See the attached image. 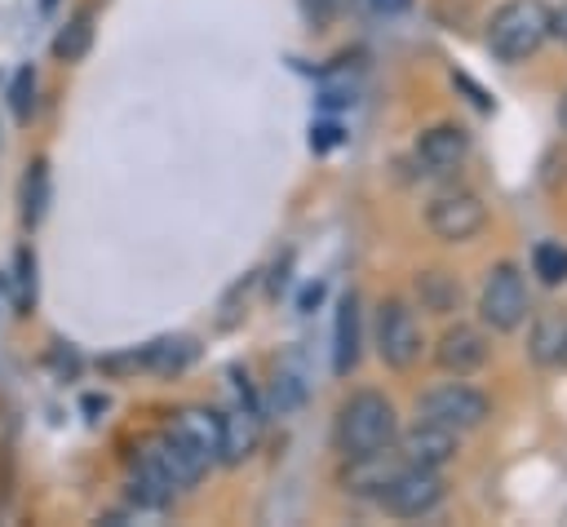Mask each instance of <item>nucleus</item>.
<instances>
[{
  "label": "nucleus",
  "mask_w": 567,
  "mask_h": 527,
  "mask_svg": "<svg viewBox=\"0 0 567 527\" xmlns=\"http://www.w3.org/2000/svg\"><path fill=\"white\" fill-rule=\"evenodd\" d=\"M434 359H439L443 372L470 376V372H478V368L487 363V337H483L478 328H470V323H456V328H447V332L439 337Z\"/></svg>",
  "instance_id": "11"
},
{
  "label": "nucleus",
  "mask_w": 567,
  "mask_h": 527,
  "mask_svg": "<svg viewBox=\"0 0 567 527\" xmlns=\"http://www.w3.org/2000/svg\"><path fill=\"white\" fill-rule=\"evenodd\" d=\"M483 221H487V208H483V199H478L474 190H443V195H434L430 208H425V226H430L443 244H465V239H474V235L483 230Z\"/></svg>",
  "instance_id": "6"
},
{
  "label": "nucleus",
  "mask_w": 567,
  "mask_h": 527,
  "mask_svg": "<svg viewBox=\"0 0 567 527\" xmlns=\"http://www.w3.org/2000/svg\"><path fill=\"white\" fill-rule=\"evenodd\" d=\"M399 438V456L403 465H421V469H443L452 456H456V434L447 425H434V421H416L412 430L394 434Z\"/></svg>",
  "instance_id": "10"
},
{
  "label": "nucleus",
  "mask_w": 567,
  "mask_h": 527,
  "mask_svg": "<svg viewBox=\"0 0 567 527\" xmlns=\"http://www.w3.org/2000/svg\"><path fill=\"white\" fill-rule=\"evenodd\" d=\"M532 275H536L545 288L567 283V244H558V239L536 244V248H532Z\"/></svg>",
  "instance_id": "18"
},
{
  "label": "nucleus",
  "mask_w": 567,
  "mask_h": 527,
  "mask_svg": "<svg viewBox=\"0 0 567 527\" xmlns=\"http://www.w3.org/2000/svg\"><path fill=\"white\" fill-rule=\"evenodd\" d=\"M416 297H421L425 310H434V314H452V310L461 306V283H456L447 270H425V275L416 279Z\"/></svg>",
  "instance_id": "16"
},
{
  "label": "nucleus",
  "mask_w": 567,
  "mask_h": 527,
  "mask_svg": "<svg viewBox=\"0 0 567 527\" xmlns=\"http://www.w3.org/2000/svg\"><path fill=\"white\" fill-rule=\"evenodd\" d=\"M439 500H443V478L439 469H421V465H399V474L381 487V505L399 518H425Z\"/></svg>",
  "instance_id": "7"
},
{
  "label": "nucleus",
  "mask_w": 567,
  "mask_h": 527,
  "mask_svg": "<svg viewBox=\"0 0 567 527\" xmlns=\"http://www.w3.org/2000/svg\"><path fill=\"white\" fill-rule=\"evenodd\" d=\"M89 44H93V13L80 9V13L53 35V58H58V62H80V58L89 53Z\"/></svg>",
  "instance_id": "17"
},
{
  "label": "nucleus",
  "mask_w": 567,
  "mask_h": 527,
  "mask_svg": "<svg viewBox=\"0 0 567 527\" xmlns=\"http://www.w3.org/2000/svg\"><path fill=\"white\" fill-rule=\"evenodd\" d=\"M137 456H146V461L168 478V487H173V492H190V487L208 474V465H213V461H208V456H199L190 443H182L173 430H164V434L146 438Z\"/></svg>",
  "instance_id": "8"
},
{
  "label": "nucleus",
  "mask_w": 567,
  "mask_h": 527,
  "mask_svg": "<svg viewBox=\"0 0 567 527\" xmlns=\"http://www.w3.org/2000/svg\"><path fill=\"white\" fill-rule=\"evenodd\" d=\"M44 199H49V164L35 159L31 173H27V182H22V221L27 226H35L44 217Z\"/></svg>",
  "instance_id": "19"
},
{
  "label": "nucleus",
  "mask_w": 567,
  "mask_h": 527,
  "mask_svg": "<svg viewBox=\"0 0 567 527\" xmlns=\"http://www.w3.org/2000/svg\"><path fill=\"white\" fill-rule=\"evenodd\" d=\"M408 0H377V9H385V13H394V9H403Z\"/></svg>",
  "instance_id": "25"
},
{
  "label": "nucleus",
  "mask_w": 567,
  "mask_h": 527,
  "mask_svg": "<svg viewBox=\"0 0 567 527\" xmlns=\"http://www.w3.org/2000/svg\"><path fill=\"white\" fill-rule=\"evenodd\" d=\"M549 35V9L540 0H505L487 22V49L501 62L532 58Z\"/></svg>",
  "instance_id": "2"
},
{
  "label": "nucleus",
  "mask_w": 567,
  "mask_h": 527,
  "mask_svg": "<svg viewBox=\"0 0 567 527\" xmlns=\"http://www.w3.org/2000/svg\"><path fill=\"white\" fill-rule=\"evenodd\" d=\"M478 314L492 332H514L527 319V288H523L518 266L501 261L496 270H487L483 292H478Z\"/></svg>",
  "instance_id": "4"
},
{
  "label": "nucleus",
  "mask_w": 567,
  "mask_h": 527,
  "mask_svg": "<svg viewBox=\"0 0 567 527\" xmlns=\"http://www.w3.org/2000/svg\"><path fill=\"white\" fill-rule=\"evenodd\" d=\"M558 128L567 133V93H563V102H558Z\"/></svg>",
  "instance_id": "26"
},
{
  "label": "nucleus",
  "mask_w": 567,
  "mask_h": 527,
  "mask_svg": "<svg viewBox=\"0 0 567 527\" xmlns=\"http://www.w3.org/2000/svg\"><path fill=\"white\" fill-rule=\"evenodd\" d=\"M195 354H199L195 337H155V341L137 345L142 372H151V376H177L182 368H190Z\"/></svg>",
  "instance_id": "14"
},
{
  "label": "nucleus",
  "mask_w": 567,
  "mask_h": 527,
  "mask_svg": "<svg viewBox=\"0 0 567 527\" xmlns=\"http://www.w3.org/2000/svg\"><path fill=\"white\" fill-rule=\"evenodd\" d=\"M337 142H341V124H332V120L310 124V151H332Z\"/></svg>",
  "instance_id": "22"
},
{
  "label": "nucleus",
  "mask_w": 567,
  "mask_h": 527,
  "mask_svg": "<svg viewBox=\"0 0 567 527\" xmlns=\"http://www.w3.org/2000/svg\"><path fill=\"white\" fill-rule=\"evenodd\" d=\"M319 297H323V283H310V288L301 292V301H297V306H301V310H315V306H319Z\"/></svg>",
  "instance_id": "23"
},
{
  "label": "nucleus",
  "mask_w": 567,
  "mask_h": 527,
  "mask_svg": "<svg viewBox=\"0 0 567 527\" xmlns=\"http://www.w3.org/2000/svg\"><path fill=\"white\" fill-rule=\"evenodd\" d=\"M168 430H173L182 443H190L199 456L217 461V452H221V412L190 403V407H177V412H173V425H168Z\"/></svg>",
  "instance_id": "13"
},
{
  "label": "nucleus",
  "mask_w": 567,
  "mask_h": 527,
  "mask_svg": "<svg viewBox=\"0 0 567 527\" xmlns=\"http://www.w3.org/2000/svg\"><path fill=\"white\" fill-rule=\"evenodd\" d=\"M558 363H563V368H567V341H563V354H558Z\"/></svg>",
  "instance_id": "28"
},
{
  "label": "nucleus",
  "mask_w": 567,
  "mask_h": 527,
  "mask_svg": "<svg viewBox=\"0 0 567 527\" xmlns=\"http://www.w3.org/2000/svg\"><path fill=\"white\" fill-rule=\"evenodd\" d=\"M549 35H558V40H567V9H558V13H549Z\"/></svg>",
  "instance_id": "24"
},
{
  "label": "nucleus",
  "mask_w": 567,
  "mask_h": 527,
  "mask_svg": "<svg viewBox=\"0 0 567 527\" xmlns=\"http://www.w3.org/2000/svg\"><path fill=\"white\" fill-rule=\"evenodd\" d=\"M416 412H421V421H434V425H447L452 434H465V430H478L492 416V403L474 385L447 381V385L425 390L421 403H416Z\"/></svg>",
  "instance_id": "3"
},
{
  "label": "nucleus",
  "mask_w": 567,
  "mask_h": 527,
  "mask_svg": "<svg viewBox=\"0 0 567 527\" xmlns=\"http://www.w3.org/2000/svg\"><path fill=\"white\" fill-rule=\"evenodd\" d=\"M9 106H13L18 120L31 115V106H35V71L31 66H18L13 71V80H9Z\"/></svg>",
  "instance_id": "21"
},
{
  "label": "nucleus",
  "mask_w": 567,
  "mask_h": 527,
  "mask_svg": "<svg viewBox=\"0 0 567 527\" xmlns=\"http://www.w3.org/2000/svg\"><path fill=\"white\" fill-rule=\"evenodd\" d=\"M359 363V301L341 297L337 306V323H332V372L350 376V368Z\"/></svg>",
  "instance_id": "15"
},
{
  "label": "nucleus",
  "mask_w": 567,
  "mask_h": 527,
  "mask_svg": "<svg viewBox=\"0 0 567 527\" xmlns=\"http://www.w3.org/2000/svg\"><path fill=\"white\" fill-rule=\"evenodd\" d=\"M563 341H567V319H540L536 323V332H532V354L540 359V363H558V354H563Z\"/></svg>",
  "instance_id": "20"
},
{
  "label": "nucleus",
  "mask_w": 567,
  "mask_h": 527,
  "mask_svg": "<svg viewBox=\"0 0 567 527\" xmlns=\"http://www.w3.org/2000/svg\"><path fill=\"white\" fill-rule=\"evenodd\" d=\"M399 434V416H394V403L377 390H359L341 403L337 412V452L350 461V456H368V452H381L390 447Z\"/></svg>",
  "instance_id": "1"
},
{
  "label": "nucleus",
  "mask_w": 567,
  "mask_h": 527,
  "mask_svg": "<svg viewBox=\"0 0 567 527\" xmlns=\"http://www.w3.org/2000/svg\"><path fill=\"white\" fill-rule=\"evenodd\" d=\"M257 443H261V416L248 399L235 403L230 412H221V452H217L221 465H239L244 456L257 452Z\"/></svg>",
  "instance_id": "12"
},
{
  "label": "nucleus",
  "mask_w": 567,
  "mask_h": 527,
  "mask_svg": "<svg viewBox=\"0 0 567 527\" xmlns=\"http://www.w3.org/2000/svg\"><path fill=\"white\" fill-rule=\"evenodd\" d=\"M470 155V133L461 124H434L416 142V168L421 177H452Z\"/></svg>",
  "instance_id": "9"
},
{
  "label": "nucleus",
  "mask_w": 567,
  "mask_h": 527,
  "mask_svg": "<svg viewBox=\"0 0 567 527\" xmlns=\"http://www.w3.org/2000/svg\"><path fill=\"white\" fill-rule=\"evenodd\" d=\"M377 354L385 368L394 372H408L416 359H421V328H416V314L403 306V301H381L377 310Z\"/></svg>",
  "instance_id": "5"
},
{
  "label": "nucleus",
  "mask_w": 567,
  "mask_h": 527,
  "mask_svg": "<svg viewBox=\"0 0 567 527\" xmlns=\"http://www.w3.org/2000/svg\"><path fill=\"white\" fill-rule=\"evenodd\" d=\"M53 4H58V0H40V9H44V13H49V9H53Z\"/></svg>",
  "instance_id": "27"
}]
</instances>
